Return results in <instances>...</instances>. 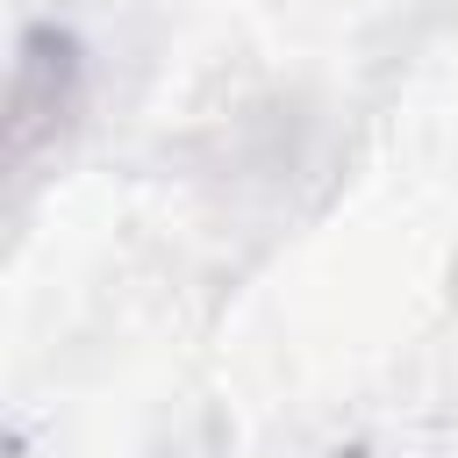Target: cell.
I'll return each instance as SVG.
<instances>
[{
	"mask_svg": "<svg viewBox=\"0 0 458 458\" xmlns=\"http://www.w3.org/2000/svg\"><path fill=\"white\" fill-rule=\"evenodd\" d=\"M86 100V50L72 29L57 21H36L14 50V72H7V107H0V157L7 172H29L79 114Z\"/></svg>",
	"mask_w": 458,
	"mask_h": 458,
	"instance_id": "obj_1",
	"label": "cell"
}]
</instances>
